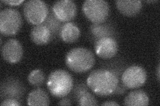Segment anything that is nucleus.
Masks as SVG:
<instances>
[{"instance_id": "obj_9", "label": "nucleus", "mask_w": 160, "mask_h": 106, "mask_svg": "<svg viewBox=\"0 0 160 106\" xmlns=\"http://www.w3.org/2000/svg\"><path fill=\"white\" fill-rule=\"evenodd\" d=\"M1 53L4 60L10 64H16L22 60L23 48L18 40L10 39L2 45Z\"/></svg>"}, {"instance_id": "obj_5", "label": "nucleus", "mask_w": 160, "mask_h": 106, "mask_svg": "<svg viewBox=\"0 0 160 106\" xmlns=\"http://www.w3.org/2000/svg\"><path fill=\"white\" fill-rule=\"evenodd\" d=\"M22 15L17 9L5 8L0 12V32L10 36L16 35L22 25Z\"/></svg>"}, {"instance_id": "obj_24", "label": "nucleus", "mask_w": 160, "mask_h": 106, "mask_svg": "<svg viewBox=\"0 0 160 106\" xmlns=\"http://www.w3.org/2000/svg\"><path fill=\"white\" fill-rule=\"evenodd\" d=\"M128 88L125 86V85L122 83V84H119L118 85V87L116 90H115V92L113 94H117V95H122L125 92H126V90Z\"/></svg>"}, {"instance_id": "obj_4", "label": "nucleus", "mask_w": 160, "mask_h": 106, "mask_svg": "<svg viewBox=\"0 0 160 106\" xmlns=\"http://www.w3.org/2000/svg\"><path fill=\"white\" fill-rule=\"evenodd\" d=\"M83 14L93 23L106 22L109 13L110 7L105 0H86L82 5Z\"/></svg>"}, {"instance_id": "obj_12", "label": "nucleus", "mask_w": 160, "mask_h": 106, "mask_svg": "<svg viewBox=\"0 0 160 106\" xmlns=\"http://www.w3.org/2000/svg\"><path fill=\"white\" fill-rule=\"evenodd\" d=\"M90 37L93 41L104 38L111 37L115 39L117 36V31L115 27L112 23H93L90 25L89 29Z\"/></svg>"}, {"instance_id": "obj_8", "label": "nucleus", "mask_w": 160, "mask_h": 106, "mask_svg": "<svg viewBox=\"0 0 160 106\" xmlns=\"http://www.w3.org/2000/svg\"><path fill=\"white\" fill-rule=\"evenodd\" d=\"M52 9L60 21L66 23L76 17L78 13L76 3L72 0H60L55 2Z\"/></svg>"}, {"instance_id": "obj_13", "label": "nucleus", "mask_w": 160, "mask_h": 106, "mask_svg": "<svg viewBox=\"0 0 160 106\" xmlns=\"http://www.w3.org/2000/svg\"><path fill=\"white\" fill-rule=\"evenodd\" d=\"M115 3L119 12L127 17L136 16L142 8L140 0H116Z\"/></svg>"}, {"instance_id": "obj_16", "label": "nucleus", "mask_w": 160, "mask_h": 106, "mask_svg": "<svg viewBox=\"0 0 160 106\" xmlns=\"http://www.w3.org/2000/svg\"><path fill=\"white\" fill-rule=\"evenodd\" d=\"M80 29L76 24L72 22H67L63 25L60 37L66 43H73L80 37Z\"/></svg>"}, {"instance_id": "obj_14", "label": "nucleus", "mask_w": 160, "mask_h": 106, "mask_svg": "<svg viewBox=\"0 0 160 106\" xmlns=\"http://www.w3.org/2000/svg\"><path fill=\"white\" fill-rule=\"evenodd\" d=\"M30 38L33 43L38 45L49 43L53 39L52 34L49 29L43 24L34 26L30 32Z\"/></svg>"}, {"instance_id": "obj_26", "label": "nucleus", "mask_w": 160, "mask_h": 106, "mask_svg": "<svg viewBox=\"0 0 160 106\" xmlns=\"http://www.w3.org/2000/svg\"><path fill=\"white\" fill-rule=\"evenodd\" d=\"M119 104L113 101H108V102L102 104V105H119Z\"/></svg>"}, {"instance_id": "obj_10", "label": "nucleus", "mask_w": 160, "mask_h": 106, "mask_svg": "<svg viewBox=\"0 0 160 106\" xmlns=\"http://www.w3.org/2000/svg\"><path fill=\"white\" fill-rule=\"evenodd\" d=\"M118 43L113 38L104 37L94 41L95 53L103 59L113 58L118 53Z\"/></svg>"}, {"instance_id": "obj_19", "label": "nucleus", "mask_w": 160, "mask_h": 106, "mask_svg": "<svg viewBox=\"0 0 160 106\" xmlns=\"http://www.w3.org/2000/svg\"><path fill=\"white\" fill-rule=\"evenodd\" d=\"M28 82L32 85L39 87L42 85L46 80V75L40 69L33 70L28 76Z\"/></svg>"}, {"instance_id": "obj_2", "label": "nucleus", "mask_w": 160, "mask_h": 106, "mask_svg": "<svg viewBox=\"0 0 160 106\" xmlns=\"http://www.w3.org/2000/svg\"><path fill=\"white\" fill-rule=\"evenodd\" d=\"M96 58L91 50L85 47H76L68 52L65 62L68 68L76 73L89 71L94 66Z\"/></svg>"}, {"instance_id": "obj_22", "label": "nucleus", "mask_w": 160, "mask_h": 106, "mask_svg": "<svg viewBox=\"0 0 160 106\" xmlns=\"http://www.w3.org/2000/svg\"><path fill=\"white\" fill-rule=\"evenodd\" d=\"M21 105L19 101L14 99H5L1 103L2 106H19Z\"/></svg>"}, {"instance_id": "obj_28", "label": "nucleus", "mask_w": 160, "mask_h": 106, "mask_svg": "<svg viewBox=\"0 0 160 106\" xmlns=\"http://www.w3.org/2000/svg\"><path fill=\"white\" fill-rule=\"evenodd\" d=\"M148 3H155V2H158L157 0H153V1H146Z\"/></svg>"}, {"instance_id": "obj_20", "label": "nucleus", "mask_w": 160, "mask_h": 106, "mask_svg": "<svg viewBox=\"0 0 160 106\" xmlns=\"http://www.w3.org/2000/svg\"><path fill=\"white\" fill-rule=\"evenodd\" d=\"M77 104L80 106H95L99 105L96 97L89 92L85 93L79 98Z\"/></svg>"}, {"instance_id": "obj_1", "label": "nucleus", "mask_w": 160, "mask_h": 106, "mask_svg": "<svg viewBox=\"0 0 160 106\" xmlns=\"http://www.w3.org/2000/svg\"><path fill=\"white\" fill-rule=\"evenodd\" d=\"M119 80L112 70L97 69L88 76L87 84L89 88L98 96L108 97L113 94L119 84Z\"/></svg>"}, {"instance_id": "obj_11", "label": "nucleus", "mask_w": 160, "mask_h": 106, "mask_svg": "<svg viewBox=\"0 0 160 106\" xmlns=\"http://www.w3.org/2000/svg\"><path fill=\"white\" fill-rule=\"evenodd\" d=\"M25 88L19 80L10 77L4 80L1 85V97L2 99H21L24 94Z\"/></svg>"}, {"instance_id": "obj_17", "label": "nucleus", "mask_w": 160, "mask_h": 106, "mask_svg": "<svg viewBox=\"0 0 160 106\" xmlns=\"http://www.w3.org/2000/svg\"><path fill=\"white\" fill-rule=\"evenodd\" d=\"M50 99L48 93L42 88H38L28 94L27 104L28 105H49Z\"/></svg>"}, {"instance_id": "obj_25", "label": "nucleus", "mask_w": 160, "mask_h": 106, "mask_svg": "<svg viewBox=\"0 0 160 106\" xmlns=\"http://www.w3.org/2000/svg\"><path fill=\"white\" fill-rule=\"evenodd\" d=\"M58 105H72V103L71 99H70L69 98L63 97L58 103Z\"/></svg>"}, {"instance_id": "obj_3", "label": "nucleus", "mask_w": 160, "mask_h": 106, "mask_svg": "<svg viewBox=\"0 0 160 106\" xmlns=\"http://www.w3.org/2000/svg\"><path fill=\"white\" fill-rule=\"evenodd\" d=\"M47 87L53 97L62 98L72 91L73 79L72 75L66 70H56L49 75Z\"/></svg>"}, {"instance_id": "obj_15", "label": "nucleus", "mask_w": 160, "mask_h": 106, "mask_svg": "<svg viewBox=\"0 0 160 106\" xmlns=\"http://www.w3.org/2000/svg\"><path fill=\"white\" fill-rule=\"evenodd\" d=\"M149 103L148 95L142 90L132 91L126 95L123 101V105L128 106H147Z\"/></svg>"}, {"instance_id": "obj_23", "label": "nucleus", "mask_w": 160, "mask_h": 106, "mask_svg": "<svg viewBox=\"0 0 160 106\" xmlns=\"http://www.w3.org/2000/svg\"><path fill=\"white\" fill-rule=\"evenodd\" d=\"M2 2L4 3L8 4L9 6H19L20 4L24 2L23 0H2Z\"/></svg>"}, {"instance_id": "obj_18", "label": "nucleus", "mask_w": 160, "mask_h": 106, "mask_svg": "<svg viewBox=\"0 0 160 106\" xmlns=\"http://www.w3.org/2000/svg\"><path fill=\"white\" fill-rule=\"evenodd\" d=\"M45 26H46L50 31H51L52 36L57 37L58 35L60 36V31H61L62 27L63 26L62 22L55 16L54 13L52 12V9L49 12L48 16L42 23Z\"/></svg>"}, {"instance_id": "obj_6", "label": "nucleus", "mask_w": 160, "mask_h": 106, "mask_svg": "<svg viewBox=\"0 0 160 106\" xmlns=\"http://www.w3.org/2000/svg\"><path fill=\"white\" fill-rule=\"evenodd\" d=\"M23 12L28 23L37 25L44 22L49 11L47 3L42 0H29L25 2Z\"/></svg>"}, {"instance_id": "obj_7", "label": "nucleus", "mask_w": 160, "mask_h": 106, "mask_svg": "<svg viewBox=\"0 0 160 106\" xmlns=\"http://www.w3.org/2000/svg\"><path fill=\"white\" fill-rule=\"evenodd\" d=\"M121 80L122 83L127 88H138L146 82L147 72L140 66L133 65L124 70Z\"/></svg>"}, {"instance_id": "obj_27", "label": "nucleus", "mask_w": 160, "mask_h": 106, "mask_svg": "<svg viewBox=\"0 0 160 106\" xmlns=\"http://www.w3.org/2000/svg\"><path fill=\"white\" fill-rule=\"evenodd\" d=\"M159 77H160V66L159 64H158V68H157V79L158 82H159Z\"/></svg>"}, {"instance_id": "obj_21", "label": "nucleus", "mask_w": 160, "mask_h": 106, "mask_svg": "<svg viewBox=\"0 0 160 106\" xmlns=\"http://www.w3.org/2000/svg\"><path fill=\"white\" fill-rule=\"evenodd\" d=\"M72 90L73 99L76 100V102H78L79 98L83 94L89 92V87L88 86L87 83L86 84L84 82H79L75 85L74 88L72 89Z\"/></svg>"}]
</instances>
